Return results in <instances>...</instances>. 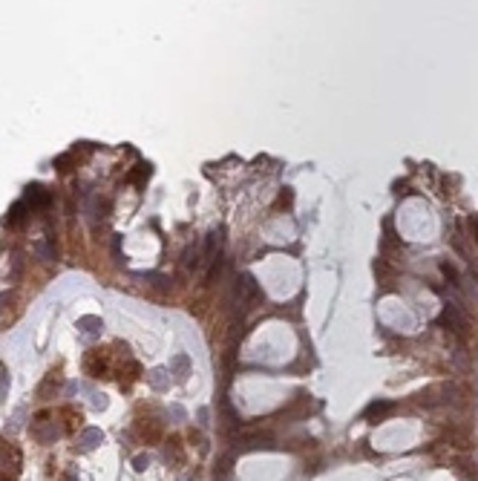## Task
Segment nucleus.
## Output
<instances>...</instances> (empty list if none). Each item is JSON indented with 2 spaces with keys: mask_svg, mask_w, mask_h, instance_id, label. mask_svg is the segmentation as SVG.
<instances>
[{
  "mask_svg": "<svg viewBox=\"0 0 478 481\" xmlns=\"http://www.w3.org/2000/svg\"><path fill=\"white\" fill-rule=\"evenodd\" d=\"M35 254L41 256V260H55L58 248L52 245V236H49V233H46V239H38V242H35Z\"/></svg>",
  "mask_w": 478,
  "mask_h": 481,
  "instance_id": "nucleus-11",
  "label": "nucleus"
},
{
  "mask_svg": "<svg viewBox=\"0 0 478 481\" xmlns=\"http://www.w3.org/2000/svg\"><path fill=\"white\" fill-rule=\"evenodd\" d=\"M17 475H21V450L3 444L0 438V481H17Z\"/></svg>",
  "mask_w": 478,
  "mask_h": 481,
  "instance_id": "nucleus-1",
  "label": "nucleus"
},
{
  "mask_svg": "<svg viewBox=\"0 0 478 481\" xmlns=\"http://www.w3.org/2000/svg\"><path fill=\"white\" fill-rule=\"evenodd\" d=\"M164 458H167V461H170V458H173V461H181V450H179V441H176V438H173V441H167Z\"/></svg>",
  "mask_w": 478,
  "mask_h": 481,
  "instance_id": "nucleus-14",
  "label": "nucleus"
},
{
  "mask_svg": "<svg viewBox=\"0 0 478 481\" xmlns=\"http://www.w3.org/2000/svg\"><path fill=\"white\" fill-rule=\"evenodd\" d=\"M170 415H173V418H179V421H185V418H188L181 406H170Z\"/></svg>",
  "mask_w": 478,
  "mask_h": 481,
  "instance_id": "nucleus-17",
  "label": "nucleus"
},
{
  "mask_svg": "<svg viewBox=\"0 0 478 481\" xmlns=\"http://www.w3.org/2000/svg\"><path fill=\"white\" fill-rule=\"evenodd\" d=\"M147 467H150V455H147V452H141V455L133 458V470H136V473H144Z\"/></svg>",
  "mask_w": 478,
  "mask_h": 481,
  "instance_id": "nucleus-15",
  "label": "nucleus"
},
{
  "mask_svg": "<svg viewBox=\"0 0 478 481\" xmlns=\"http://www.w3.org/2000/svg\"><path fill=\"white\" fill-rule=\"evenodd\" d=\"M199 423H202V427L208 423V409H199Z\"/></svg>",
  "mask_w": 478,
  "mask_h": 481,
  "instance_id": "nucleus-18",
  "label": "nucleus"
},
{
  "mask_svg": "<svg viewBox=\"0 0 478 481\" xmlns=\"http://www.w3.org/2000/svg\"><path fill=\"white\" fill-rule=\"evenodd\" d=\"M58 389H61V378L55 372H49L46 380L41 383V389H38V395H41V398H52V392H58Z\"/></svg>",
  "mask_w": 478,
  "mask_h": 481,
  "instance_id": "nucleus-12",
  "label": "nucleus"
},
{
  "mask_svg": "<svg viewBox=\"0 0 478 481\" xmlns=\"http://www.w3.org/2000/svg\"><path fill=\"white\" fill-rule=\"evenodd\" d=\"M78 331L81 335H87V337H98L104 331V320L101 317H95V314H84V317H78Z\"/></svg>",
  "mask_w": 478,
  "mask_h": 481,
  "instance_id": "nucleus-5",
  "label": "nucleus"
},
{
  "mask_svg": "<svg viewBox=\"0 0 478 481\" xmlns=\"http://www.w3.org/2000/svg\"><path fill=\"white\" fill-rule=\"evenodd\" d=\"M475 233H478V222H475ZM475 242H478V236H475Z\"/></svg>",
  "mask_w": 478,
  "mask_h": 481,
  "instance_id": "nucleus-20",
  "label": "nucleus"
},
{
  "mask_svg": "<svg viewBox=\"0 0 478 481\" xmlns=\"http://www.w3.org/2000/svg\"><path fill=\"white\" fill-rule=\"evenodd\" d=\"M61 481H78V475H75V473H66V475H64V478H61Z\"/></svg>",
  "mask_w": 478,
  "mask_h": 481,
  "instance_id": "nucleus-19",
  "label": "nucleus"
},
{
  "mask_svg": "<svg viewBox=\"0 0 478 481\" xmlns=\"http://www.w3.org/2000/svg\"><path fill=\"white\" fill-rule=\"evenodd\" d=\"M170 375H176V380H185L190 375V357L185 355V351L173 355V360H170Z\"/></svg>",
  "mask_w": 478,
  "mask_h": 481,
  "instance_id": "nucleus-8",
  "label": "nucleus"
},
{
  "mask_svg": "<svg viewBox=\"0 0 478 481\" xmlns=\"http://www.w3.org/2000/svg\"><path fill=\"white\" fill-rule=\"evenodd\" d=\"M6 395H9V372L6 366H0V401H6Z\"/></svg>",
  "mask_w": 478,
  "mask_h": 481,
  "instance_id": "nucleus-16",
  "label": "nucleus"
},
{
  "mask_svg": "<svg viewBox=\"0 0 478 481\" xmlns=\"http://www.w3.org/2000/svg\"><path fill=\"white\" fill-rule=\"evenodd\" d=\"M26 202L35 205V208H44V205H49V193L41 184H29L26 188Z\"/></svg>",
  "mask_w": 478,
  "mask_h": 481,
  "instance_id": "nucleus-10",
  "label": "nucleus"
},
{
  "mask_svg": "<svg viewBox=\"0 0 478 481\" xmlns=\"http://www.w3.org/2000/svg\"><path fill=\"white\" fill-rule=\"evenodd\" d=\"M29 430H32V438H35V441H41V444H49V441H55V438L61 435L58 423L52 421L49 415H38V421L32 423Z\"/></svg>",
  "mask_w": 478,
  "mask_h": 481,
  "instance_id": "nucleus-3",
  "label": "nucleus"
},
{
  "mask_svg": "<svg viewBox=\"0 0 478 481\" xmlns=\"http://www.w3.org/2000/svg\"><path fill=\"white\" fill-rule=\"evenodd\" d=\"M23 208H26V205L23 202H17V205H12V211H9V216H6V225H21L23 222Z\"/></svg>",
  "mask_w": 478,
  "mask_h": 481,
  "instance_id": "nucleus-13",
  "label": "nucleus"
},
{
  "mask_svg": "<svg viewBox=\"0 0 478 481\" xmlns=\"http://www.w3.org/2000/svg\"><path fill=\"white\" fill-rule=\"evenodd\" d=\"M78 444H81V450H95L98 444H104V432L95 430V427H87V430L78 435Z\"/></svg>",
  "mask_w": 478,
  "mask_h": 481,
  "instance_id": "nucleus-7",
  "label": "nucleus"
},
{
  "mask_svg": "<svg viewBox=\"0 0 478 481\" xmlns=\"http://www.w3.org/2000/svg\"><path fill=\"white\" fill-rule=\"evenodd\" d=\"M260 297V285L251 274H239L236 277V285H233V300H236L242 308H248V303H254Z\"/></svg>",
  "mask_w": 478,
  "mask_h": 481,
  "instance_id": "nucleus-2",
  "label": "nucleus"
},
{
  "mask_svg": "<svg viewBox=\"0 0 478 481\" xmlns=\"http://www.w3.org/2000/svg\"><path fill=\"white\" fill-rule=\"evenodd\" d=\"M392 409H395V406H392V401H375V403H369V409H366V421H372V423L383 421Z\"/></svg>",
  "mask_w": 478,
  "mask_h": 481,
  "instance_id": "nucleus-9",
  "label": "nucleus"
},
{
  "mask_svg": "<svg viewBox=\"0 0 478 481\" xmlns=\"http://www.w3.org/2000/svg\"><path fill=\"white\" fill-rule=\"evenodd\" d=\"M438 326H447L449 331H452V335H464V317L461 314H458V308L455 306H447L441 311V317H438Z\"/></svg>",
  "mask_w": 478,
  "mask_h": 481,
  "instance_id": "nucleus-4",
  "label": "nucleus"
},
{
  "mask_svg": "<svg viewBox=\"0 0 478 481\" xmlns=\"http://www.w3.org/2000/svg\"><path fill=\"white\" fill-rule=\"evenodd\" d=\"M147 383H150L156 392H164L167 383H170V369H164V366H156V369H150V372H147Z\"/></svg>",
  "mask_w": 478,
  "mask_h": 481,
  "instance_id": "nucleus-6",
  "label": "nucleus"
}]
</instances>
